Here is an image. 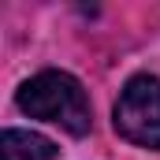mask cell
Here are the masks:
<instances>
[{
	"instance_id": "6da1fadb",
	"label": "cell",
	"mask_w": 160,
	"mask_h": 160,
	"mask_svg": "<svg viewBox=\"0 0 160 160\" xmlns=\"http://www.w3.org/2000/svg\"><path fill=\"white\" fill-rule=\"evenodd\" d=\"M15 104L30 116V119H45L63 127L67 134H89L93 127V108L89 97L82 89V82L67 71H41L34 78H26L15 93Z\"/></svg>"
},
{
	"instance_id": "7a4b0ae2",
	"label": "cell",
	"mask_w": 160,
	"mask_h": 160,
	"mask_svg": "<svg viewBox=\"0 0 160 160\" xmlns=\"http://www.w3.org/2000/svg\"><path fill=\"white\" fill-rule=\"evenodd\" d=\"M116 130L142 149H160V78L134 75L127 78L116 101Z\"/></svg>"
},
{
	"instance_id": "3957f363",
	"label": "cell",
	"mask_w": 160,
	"mask_h": 160,
	"mask_svg": "<svg viewBox=\"0 0 160 160\" xmlns=\"http://www.w3.org/2000/svg\"><path fill=\"white\" fill-rule=\"evenodd\" d=\"M0 157L4 160H60V149L45 134L11 127V130L0 134Z\"/></svg>"
}]
</instances>
